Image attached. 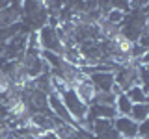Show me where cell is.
I'll return each mask as SVG.
<instances>
[{
  "label": "cell",
  "instance_id": "10",
  "mask_svg": "<svg viewBox=\"0 0 149 139\" xmlns=\"http://www.w3.org/2000/svg\"><path fill=\"white\" fill-rule=\"evenodd\" d=\"M118 117L116 113V108H110V106H101V104H91L90 106V119H110L114 120Z\"/></svg>",
  "mask_w": 149,
  "mask_h": 139
},
{
  "label": "cell",
  "instance_id": "16",
  "mask_svg": "<svg viewBox=\"0 0 149 139\" xmlns=\"http://www.w3.org/2000/svg\"><path fill=\"white\" fill-rule=\"evenodd\" d=\"M125 19H127V13H123V11H119V9H114L112 8V11L106 15L104 21L106 22H110V24H116V26H121L125 22Z\"/></svg>",
  "mask_w": 149,
  "mask_h": 139
},
{
  "label": "cell",
  "instance_id": "15",
  "mask_svg": "<svg viewBox=\"0 0 149 139\" xmlns=\"http://www.w3.org/2000/svg\"><path fill=\"white\" fill-rule=\"evenodd\" d=\"M93 104H101V106H110V108H114V104H116V95H114L112 91H110V93H97Z\"/></svg>",
  "mask_w": 149,
  "mask_h": 139
},
{
  "label": "cell",
  "instance_id": "14",
  "mask_svg": "<svg viewBox=\"0 0 149 139\" xmlns=\"http://www.w3.org/2000/svg\"><path fill=\"white\" fill-rule=\"evenodd\" d=\"M129 117L132 119L134 122H138V124L149 120V102H143V104H134Z\"/></svg>",
  "mask_w": 149,
  "mask_h": 139
},
{
  "label": "cell",
  "instance_id": "4",
  "mask_svg": "<svg viewBox=\"0 0 149 139\" xmlns=\"http://www.w3.org/2000/svg\"><path fill=\"white\" fill-rule=\"evenodd\" d=\"M49 109H50V113H52L56 119H60L62 122L69 124V126H73V128H77V122H74L73 117L69 115V111H67V108H65L62 96H60L58 93H50V95H49Z\"/></svg>",
  "mask_w": 149,
  "mask_h": 139
},
{
  "label": "cell",
  "instance_id": "3",
  "mask_svg": "<svg viewBox=\"0 0 149 139\" xmlns=\"http://www.w3.org/2000/svg\"><path fill=\"white\" fill-rule=\"evenodd\" d=\"M37 37H39V46L41 50L45 52H54L58 56H62L63 52V45L60 41L58 34H56V28L54 26H43L41 30H37Z\"/></svg>",
  "mask_w": 149,
  "mask_h": 139
},
{
  "label": "cell",
  "instance_id": "17",
  "mask_svg": "<svg viewBox=\"0 0 149 139\" xmlns=\"http://www.w3.org/2000/svg\"><path fill=\"white\" fill-rule=\"evenodd\" d=\"M138 137H140V139H149V120H146V122L140 124V128H138Z\"/></svg>",
  "mask_w": 149,
  "mask_h": 139
},
{
  "label": "cell",
  "instance_id": "19",
  "mask_svg": "<svg viewBox=\"0 0 149 139\" xmlns=\"http://www.w3.org/2000/svg\"><path fill=\"white\" fill-rule=\"evenodd\" d=\"M142 13H143V15H146V19H147V21H149V2L146 4V8L142 9Z\"/></svg>",
  "mask_w": 149,
  "mask_h": 139
},
{
  "label": "cell",
  "instance_id": "1",
  "mask_svg": "<svg viewBox=\"0 0 149 139\" xmlns=\"http://www.w3.org/2000/svg\"><path fill=\"white\" fill-rule=\"evenodd\" d=\"M60 96H62V100H63L65 108H67V111H69V115H71L73 120L77 122V128H80L82 124L90 119V106L84 104V102L74 95V91L71 89V87H67L65 91H62Z\"/></svg>",
  "mask_w": 149,
  "mask_h": 139
},
{
  "label": "cell",
  "instance_id": "8",
  "mask_svg": "<svg viewBox=\"0 0 149 139\" xmlns=\"http://www.w3.org/2000/svg\"><path fill=\"white\" fill-rule=\"evenodd\" d=\"M114 128H116V132L119 133L121 139H136L140 124L134 122L130 117H116L114 119Z\"/></svg>",
  "mask_w": 149,
  "mask_h": 139
},
{
  "label": "cell",
  "instance_id": "7",
  "mask_svg": "<svg viewBox=\"0 0 149 139\" xmlns=\"http://www.w3.org/2000/svg\"><path fill=\"white\" fill-rule=\"evenodd\" d=\"M62 122L60 119H56L52 113H32L30 115V124L37 128L41 133L45 132H54L56 126Z\"/></svg>",
  "mask_w": 149,
  "mask_h": 139
},
{
  "label": "cell",
  "instance_id": "18",
  "mask_svg": "<svg viewBox=\"0 0 149 139\" xmlns=\"http://www.w3.org/2000/svg\"><path fill=\"white\" fill-rule=\"evenodd\" d=\"M37 139H60V137L56 136L54 132H45V133H41V136L37 137Z\"/></svg>",
  "mask_w": 149,
  "mask_h": 139
},
{
  "label": "cell",
  "instance_id": "2",
  "mask_svg": "<svg viewBox=\"0 0 149 139\" xmlns=\"http://www.w3.org/2000/svg\"><path fill=\"white\" fill-rule=\"evenodd\" d=\"M114 80H116V85L119 87L121 93H127L130 87L134 85H142L140 83V78H138V63H129V65H123V67H118L114 71Z\"/></svg>",
  "mask_w": 149,
  "mask_h": 139
},
{
  "label": "cell",
  "instance_id": "13",
  "mask_svg": "<svg viewBox=\"0 0 149 139\" xmlns=\"http://www.w3.org/2000/svg\"><path fill=\"white\" fill-rule=\"evenodd\" d=\"M125 95L129 96V100L132 102V104H143V102H149V93L146 91V87H143V85L130 87Z\"/></svg>",
  "mask_w": 149,
  "mask_h": 139
},
{
  "label": "cell",
  "instance_id": "20",
  "mask_svg": "<svg viewBox=\"0 0 149 139\" xmlns=\"http://www.w3.org/2000/svg\"><path fill=\"white\" fill-rule=\"evenodd\" d=\"M9 4H11V2H6V0H2V2H0V11H2V9H6Z\"/></svg>",
  "mask_w": 149,
  "mask_h": 139
},
{
  "label": "cell",
  "instance_id": "5",
  "mask_svg": "<svg viewBox=\"0 0 149 139\" xmlns=\"http://www.w3.org/2000/svg\"><path fill=\"white\" fill-rule=\"evenodd\" d=\"M73 91H74V95H77L86 106H91L93 100H95V96H97L95 85L91 83L90 76H86V74H82V78L73 85Z\"/></svg>",
  "mask_w": 149,
  "mask_h": 139
},
{
  "label": "cell",
  "instance_id": "6",
  "mask_svg": "<svg viewBox=\"0 0 149 139\" xmlns=\"http://www.w3.org/2000/svg\"><path fill=\"white\" fill-rule=\"evenodd\" d=\"M91 133L95 139H121L119 133L114 128V120H110V119H93Z\"/></svg>",
  "mask_w": 149,
  "mask_h": 139
},
{
  "label": "cell",
  "instance_id": "12",
  "mask_svg": "<svg viewBox=\"0 0 149 139\" xmlns=\"http://www.w3.org/2000/svg\"><path fill=\"white\" fill-rule=\"evenodd\" d=\"M132 106H134V104L129 100V96L125 95V93H119V95L116 96L114 108H116V113H118V117H129L130 111H132Z\"/></svg>",
  "mask_w": 149,
  "mask_h": 139
},
{
  "label": "cell",
  "instance_id": "21",
  "mask_svg": "<svg viewBox=\"0 0 149 139\" xmlns=\"http://www.w3.org/2000/svg\"><path fill=\"white\" fill-rule=\"evenodd\" d=\"M146 34L149 35V21H147V24H146Z\"/></svg>",
  "mask_w": 149,
  "mask_h": 139
},
{
  "label": "cell",
  "instance_id": "9",
  "mask_svg": "<svg viewBox=\"0 0 149 139\" xmlns=\"http://www.w3.org/2000/svg\"><path fill=\"white\" fill-rule=\"evenodd\" d=\"M90 80L95 85L97 93H110L116 85L114 72L112 71H95L93 74H90Z\"/></svg>",
  "mask_w": 149,
  "mask_h": 139
},
{
  "label": "cell",
  "instance_id": "11",
  "mask_svg": "<svg viewBox=\"0 0 149 139\" xmlns=\"http://www.w3.org/2000/svg\"><path fill=\"white\" fill-rule=\"evenodd\" d=\"M62 58H63V61H67V63H71V65L84 67V59H82L80 50H78V45H67V46H63Z\"/></svg>",
  "mask_w": 149,
  "mask_h": 139
}]
</instances>
